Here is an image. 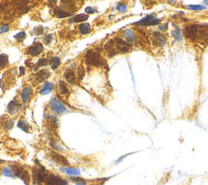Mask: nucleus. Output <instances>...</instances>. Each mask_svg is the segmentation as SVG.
I'll return each mask as SVG.
<instances>
[{
  "label": "nucleus",
  "instance_id": "obj_23",
  "mask_svg": "<svg viewBox=\"0 0 208 185\" xmlns=\"http://www.w3.org/2000/svg\"><path fill=\"white\" fill-rule=\"evenodd\" d=\"M77 78L79 80H81L83 79L85 75V67L82 65V64H80L77 68Z\"/></svg>",
  "mask_w": 208,
  "mask_h": 185
},
{
  "label": "nucleus",
  "instance_id": "obj_35",
  "mask_svg": "<svg viewBox=\"0 0 208 185\" xmlns=\"http://www.w3.org/2000/svg\"><path fill=\"white\" fill-rule=\"evenodd\" d=\"M9 30V25H4L1 28H0V34H3V33H6Z\"/></svg>",
  "mask_w": 208,
  "mask_h": 185
},
{
  "label": "nucleus",
  "instance_id": "obj_17",
  "mask_svg": "<svg viewBox=\"0 0 208 185\" xmlns=\"http://www.w3.org/2000/svg\"><path fill=\"white\" fill-rule=\"evenodd\" d=\"M54 89V85L51 82H46L44 84L43 87L41 90L40 93L42 94V95H46V94H49L52 90Z\"/></svg>",
  "mask_w": 208,
  "mask_h": 185
},
{
  "label": "nucleus",
  "instance_id": "obj_29",
  "mask_svg": "<svg viewBox=\"0 0 208 185\" xmlns=\"http://www.w3.org/2000/svg\"><path fill=\"white\" fill-rule=\"evenodd\" d=\"M71 180H72L73 182L77 183V184H85V180L82 178H79V177H71L70 178Z\"/></svg>",
  "mask_w": 208,
  "mask_h": 185
},
{
  "label": "nucleus",
  "instance_id": "obj_21",
  "mask_svg": "<svg viewBox=\"0 0 208 185\" xmlns=\"http://www.w3.org/2000/svg\"><path fill=\"white\" fill-rule=\"evenodd\" d=\"M59 64H60V60H59V58L56 57V56L52 58L50 61V65H51V70H56L59 66Z\"/></svg>",
  "mask_w": 208,
  "mask_h": 185
},
{
  "label": "nucleus",
  "instance_id": "obj_2",
  "mask_svg": "<svg viewBox=\"0 0 208 185\" xmlns=\"http://www.w3.org/2000/svg\"><path fill=\"white\" fill-rule=\"evenodd\" d=\"M85 61L86 63L92 66H102L104 64V61L101 55L98 52L93 51V50H89L85 54Z\"/></svg>",
  "mask_w": 208,
  "mask_h": 185
},
{
  "label": "nucleus",
  "instance_id": "obj_20",
  "mask_svg": "<svg viewBox=\"0 0 208 185\" xmlns=\"http://www.w3.org/2000/svg\"><path fill=\"white\" fill-rule=\"evenodd\" d=\"M79 30L81 34H87L90 32V24L84 23L81 24L79 25Z\"/></svg>",
  "mask_w": 208,
  "mask_h": 185
},
{
  "label": "nucleus",
  "instance_id": "obj_10",
  "mask_svg": "<svg viewBox=\"0 0 208 185\" xmlns=\"http://www.w3.org/2000/svg\"><path fill=\"white\" fill-rule=\"evenodd\" d=\"M43 50V46L41 43H37L34 45L31 46L29 48H28V54H29L32 56H35L40 54L41 52Z\"/></svg>",
  "mask_w": 208,
  "mask_h": 185
},
{
  "label": "nucleus",
  "instance_id": "obj_12",
  "mask_svg": "<svg viewBox=\"0 0 208 185\" xmlns=\"http://www.w3.org/2000/svg\"><path fill=\"white\" fill-rule=\"evenodd\" d=\"M51 73L47 70H40L39 72L37 73L36 74V80L39 82H42L46 81L47 78H49Z\"/></svg>",
  "mask_w": 208,
  "mask_h": 185
},
{
  "label": "nucleus",
  "instance_id": "obj_27",
  "mask_svg": "<svg viewBox=\"0 0 208 185\" xmlns=\"http://www.w3.org/2000/svg\"><path fill=\"white\" fill-rule=\"evenodd\" d=\"M5 145H6L7 147L9 148H11V149L17 148V144H16V142L15 141V140H12V139H8V140H7Z\"/></svg>",
  "mask_w": 208,
  "mask_h": 185
},
{
  "label": "nucleus",
  "instance_id": "obj_19",
  "mask_svg": "<svg viewBox=\"0 0 208 185\" xmlns=\"http://www.w3.org/2000/svg\"><path fill=\"white\" fill-rule=\"evenodd\" d=\"M88 18H89V16H87V15L80 14L74 16L70 21H71V22H75V23H80V22L85 21Z\"/></svg>",
  "mask_w": 208,
  "mask_h": 185
},
{
  "label": "nucleus",
  "instance_id": "obj_28",
  "mask_svg": "<svg viewBox=\"0 0 208 185\" xmlns=\"http://www.w3.org/2000/svg\"><path fill=\"white\" fill-rule=\"evenodd\" d=\"M25 37H26V34L25 32H20V33H18L17 34L15 35V38H16V41L19 42V43H21V42L25 38Z\"/></svg>",
  "mask_w": 208,
  "mask_h": 185
},
{
  "label": "nucleus",
  "instance_id": "obj_32",
  "mask_svg": "<svg viewBox=\"0 0 208 185\" xmlns=\"http://www.w3.org/2000/svg\"><path fill=\"white\" fill-rule=\"evenodd\" d=\"M117 9H118L120 12H126V10H127V6L124 5V4H122V3H120V4L117 5Z\"/></svg>",
  "mask_w": 208,
  "mask_h": 185
},
{
  "label": "nucleus",
  "instance_id": "obj_31",
  "mask_svg": "<svg viewBox=\"0 0 208 185\" xmlns=\"http://www.w3.org/2000/svg\"><path fill=\"white\" fill-rule=\"evenodd\" d=\"M189 9H191L193 11H198V10H202V9H204V7L199 6V5H189L188 6Z\"/></svg>",
  "mask_w": 208,
  "mask_h": 185
},
{
  "label": "nucleus",
  "instance_id": "obj_26",
  "mask_svg": "<svg viewBox=\"0 0 208 185\" xmlns=\"http://www.w3.org/2000/svg\"><path fill=\"white\" fill-rule=\"evenodd\" d=\"M3 175L7 177H15V174L13 172V171H12V169L9 167L3 168Z\"/></svg>",
  "mask_w": 208,
  "mask_h": 185
},
{
  "label": "nucleus",
  "instance_id": "obj_6",
  "mask_svg": "<svg viewBox=\"0 0 208 185\" xmlns=\"http://www.w3.org/2000/svg\"><path fill=\"white\" fill-rule=\"evenodd\" d=\"M45 184H46V185H67L68 182L65 179L58 176V175L51 174L47 177Z\"/></svg>",
  "mask_w": 208,
  "mask_h": 185
},
{
  "label": "nucleus",
  "instance_id": "obj_1",
  "mask_svg": "<svg viewBox=\"0 0 208 185\" xmlns=\"http://www.w3.org/2000/svg\"><path fill=\"white\" fill-rule=\"evenodd\" d=\"M185 36L193 42L208 43L207 29L199 25H189L184 30Z\"/></svg>",
  "mask_w": 208,
  "mask_h": 185
},
{
  "label": "nucleus",
  "instance_id": "obj_37",
  "mask_svg": "<svg viewBox=\"0 0 208 185\" xmlns=\"http://www.w3.org/2000/svg\"><path fill=\"white\" fill-rule=\"evenodd\" d=\"M85 12H86V13H94V9L89 7H87V8L85 9Z\"/></svg>",
  "mask_w": 208,
  "mask_h": 185
},
{
  "label": "nucleus",
  "instance_id": "obj_24",
  "mask_svg": "<svg viewBox=\"0 0 208 185\" xmlns=\"http://www.w3.org/2000/svg\"><path fill=\"white\" fill-rule=\"evenodd\" d=\"M18 127H20L22 130L25 131V132H29V125L25 121L21 120V121H19V123H18Z\"/></svg>",
  "mask_w": 208,
  "mask_h": 185
},
{
  "label": "nucleus",
  "instance_id": "obj_3",
  "mask_svg": "<svg viewBox=\"0 0 208 185\" xmlns=\"http://www.w3.org/2000/svg\"><path fill=\"white\" fill-rule=\"evenodd\" d=\"M48 174L44 169L43 166H40V168H33L32 170V179L34 185H40L42 183L46 182L48 177Z\"/></svg>",
  "mask_w": 208,
  "mask_h": 185
},
{
  "label": "nucleus",
  "instance_id": "obj_7",
  "mask_svg": "<svg viewBox=\"0 0 208 185\" xmlns=\"http://www.w3.org/2000/svg\"><path fill=\"white\" fill-rule=\"evenodd\" d=\"M51 157L52 160L54 162H56L59 166H69L68 161L67 160L66 157L63 156L62 154H59V153H57V152L52 151L51 153Z\"/></svg>",
  "mask_w": 208,
  "mask_h": 185
},
{
  "label": "nucleus",
  "instance_id": "obj_18",
  "mask_svg": "<svg viewBox=\"0 0 208 185\" xmlns=\"http://www.w3.org/2000/svg\"><path fill=\"white\" fill-rule=\"evenodd\" d=\"M19 109V104L15 101L10 102V104L7 106V112L10 114H13V113H16Z\"/></svg>",
  "mask_w": 208,
  "mask_h": 185
},
{
  "label": "nucleus",
  "instance_id": "obj_15",
  "mask_svg": "<svg viewBox=\"0 0 208 185\" xmlns=\"http://www.w3.org/2000/svg\"><path fill=\"white\" fill-rule=\"evenodd\" d=\"M58 90L59 92V94H60L61 96H67V95H68V93H69V90H68V88L67 87V85L64 82H59Z\"/></svg>",
  "mask_w": 208,
  "mask_h": 185
},
{
  "label": "nucleus",
  "instance_id": "obj_38",
  "mask_svg": "<svg viewBox=\"0 0 208 185\" xmlns=\"http://www.w3.org/2000/svg\"><path fill=\"white\" fill-rule=\"evenodd\" d=\"M20 75H22V74H24V73H25V69H24L23 67H20Z\"/></svg>",
  "mask_w": 208,
  "mask_h": 185
},
{
  "label": "nucleus",
  "instance_id": "obj_33",
  "mask_svg": "<svg viewBox=\"0 0 208 185\" xmlns=\"http://www.w3.org/2000/svg\"><path fill=\"white\" fill-rule=\"evenodd\" d=\"M52 39H53V38H52L51 35V34L46 35V37H45V38H43L44 43H46V44H50V43H51Z\"/></svg>",
  "mask_w": 208,
  "mask_h": 185
},
{
  "label": "nucleus",
  "instance_id": "obj_22",
  "mask_svg": "<svg viewBox=\"0 0 208 185\" xmlns=\"http://www.w3.org/2000/svg\"><path fill=\"white\" fill-rule=\"evenodd\" d=\"M8 63V57L5 54L0 55V70H3Z\"/></svg>",
  "mask_w": 208,
  "mask_h": 185
},
{
  "label": "nucleus",
  "instance_id": "obj_34",
  "mask_svg": "<svg viewBox=\"0 0 208 185\" xmlns=\"http://www.w3.org/2000/svg\"><path fill=\"white\" fill-rule=\"evenodd\" d=\"M13 125H14V122L12 120H7L6 124V129L7 130H11L12 127H13Z\"/></svg>",
  "mask_w": 208,
  "mask_h": 185
},
{
  "label": "nucleus",
  "instance_id": "obj_30",
  "mask_svg": "<svg viewBox=\"0 0 208 185\" xmlns=\"http://www.w3.org/2000/svg\"><path fill=\"white\" fill-rule=\"evenodd\" d=\"M50 61L47 60V59H45V58H42V59H40L39 61H38V67H42L45 66L46 64L49 63Z\"/></svg>",
  "mask_w": 208,
  "mask_h": 185
},
{
  "label": "nucleus",
  "instance_id": "obj_4",
  "mask_svg": "<svg viewBox=\"0 0 208 185\" xmlns=\"http://www.w3.org/2000/svg\"><path fill=\"white\" fill-rule=\"evenodd\" d=\"M11 168H12V171L14 172L15 176H16L18 178H20V179H22L26 185L29 184L31 178H30L29 172L26 170L25 168L22 166L18 165V164L12 165L11 166Z\"/></svg>",
  "mask_w": 208,
  "mask_h": 185
},
{
  "label": "nucleus",
  "instance_id": "obj_13",
  "mask_svg": "<svg viewBox=\"0 0 208 185\" xmlns=\"http://www.w3.org/2000/svg\"><path fill=\"white\" fill-rule=\"evenodd\" d=\"M64 78L66 79V81L70 84H75L77 82L75 73L71 70H66V72L64 73Z\"/></svg>",
  "mask_w": 208,
  "mask_h": 185
},
{
  "label": "nucleus",
  "instance_id": "obj_25",
  "mask_svg": "<svg viewBox=\"0 0 208 185\" xmlns=\"http://www.w3.org/2000/svg\"><path fill=\"white\" fill-rule=\"evenodd\" d=\"M65 172H66L68 175H78L80 174V171L79 169H76V168H65Z\"/></svg>",
  "mask_w": 208,
  "mask_h": 185
},
{
  "label": "nucleus",
  "instance_id": "obj_14",
  "mask_svg": "<svg viewBox=\"0 0 208 185\" xmlns=\"http://www.w3.org/2000/svg\"><path fill=\"white\" fill-rule=\"evenodd\" d=\"M32 93H33V90L31 89L30 87H26V88H25V89L22 91L21 95H20V96H21V99H22L23 102L27 101V100H28L29 99V97L31 96Z\"/></svg>",
  "mask_w": 208,
  "mask_h": 185
},
{
  "label": "nucleus",
  "instance_id": "obj_11",
  "mask_svg": "<svg viewBox=\"0 0 208 185\" xmlns=\"http://www.w3.org/2000/svg\"><path fill=\"white\" fill-rule=\"evenodd\" d=\"M158 23H159V20L153 17V16H148L136 24L140 25H155Z\"/></svg>",
  "mask_w": 208,
  "mask_h": 185
},
{
  "label": "nucleus",
  "instance_id": "obj_5",
  "mask_svg": "<svg viewBox=\"0 0 208 185\" xmlns=\"http://www.w3.org/2000/svg\"><path fill=\"white\" fill-rule=\"evenodd\" d=\"M114 42H115V45H116V52H120L123 54L130 52L131 45L126 41H124L120 38H116L114 39Z\"/></svg>",
  "mask_w": 208,
  "mask_h": 185
},
{
  "label": "nucleus",
  "instance_id": "obj_16",
  "mask_svg": "<svg viewBox=\"0 0 208 185\" xmlns=\"http://www.w3.org/2000/svg\"><path fill=\"white\" fill-rule=\"evenodd\" d=\"M54 14H55V16H56V17L65 18V17H68V16H71L72 13H70V12H66L65 11H64V10H61V9L59 8H55V10H54Z\"/></svg>",
  "mask_w": 208,
  "mask_h": 185
},
{
  "label": "nucleus",
  "instance_id": "obj_8",
  "mask_svg": "<svg viewBox=\"0 0 208 185\" xmlns=\"http://www.w3.org/2000/svg\"><path fill=\"white\" fill-rule=\"evenodd\" d=\"M152 43L156 46H163L166 43V38L160 32H154L151 36Z\"/></svg>",
  "mask_w": 208,
  "mask_h": 185
},
{
  "label": "nucleus",
  "instance_id": "obj_9",
  "mask_svg": "<svg viewBox=\"0 0 208 185\" xmlns=\"http://www.w3.org/2000/svg\"><path fill=\"white\" fill-rule=\"evenodd\" d=\"M50 106H51V109L52 111H54V112L57 113H64L67 109L66 107L64 106V104H62L61 102L59 101V100H57L55 98L52 99L51 100Z\"/></svg>",
  "mask_w": 208,
  "mask_h": 185
},
{
  "label": "nucleus",
  "instance_id": "obj_36",
  "mask_svg": "<svg viewBox=\"0 0 208 185\" xmlns=\"http://www.w3.org/2000/svg\"><path fill=\"white\" fill-rule=\"evenodd\" d=\"M42 33H43V28L42 26H39V27L36 28V29H35V34L37 35L42 34Z\"/></svg>",
  "mask_w": 208,
  "mask_h": 185
}]
</instances>
